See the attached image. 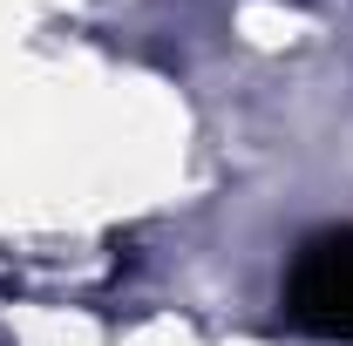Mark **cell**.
Listing matches in <instances>:
<instances>
[{
	"label": "cell",
	"instance_id": "6da1fadb",
	"mask_svg": "<svg viewBox=\"0 0 353 346\" xmlns=\"http://www.w3.org/2000/svg\"><path fill=\"white\" fill-rule=\"evenodd\" d=\"M285 319L312 340H353V231H319L285 272Z\"/></svg>",
	"mask_w": 353,
	"mask_h": 346
}]
</instances>
